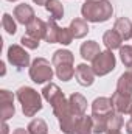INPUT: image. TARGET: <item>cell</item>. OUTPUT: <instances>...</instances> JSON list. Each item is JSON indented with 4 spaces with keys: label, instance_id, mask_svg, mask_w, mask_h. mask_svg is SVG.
Masks as SVG:
<instances>
[{
    "label": "cell",
    "instance_id": "6da1fadb",
    "mask_svg": "<svg viewBox=\"0 0 132 134\" xmlns=\"http://www.w3.org/2000/svg\"><path fill=\"white\" fill-rule=\"evenodd\" d=\"M81 14L87 22L101 24L112 17L113 6L110 0H87L81 6Z\"/></svg>",
    "mask_w": 132,
    "mask_h": 134
},
{
    "label": "cell",
    "instance_id": "7a4b0ae2",
    "mask_svg": "<svg viewBox=\"0 0 132 134\" xmlns=\"http://www.w3.org/2000/svg\"><path fill=\"white\" fill-rule=\"evenodd\" d=\"M51 108H53V114L56 115V119H58V122H59L61 131L64 134H71L73 130H75V126H76V123H78V120H79L81 117L71 109L68 98L62 97L61 100L56 101Z\"/></svg>",
    "mask_w": 132,
    "mask_h": 134
},
{
    "label": "cell",
    "instance_id": "3957f363",
    "mask_svg": "<svg viewBox=\"0 0 132 134\" xmlns=\"http://www.w3.org/2000/svg\"><path fill=\"white\" fill-rule=\"evenodd\" d=\"M75 56L70 50L65 48H61V50H56L53 53V58H51V64L55 67V73L59 80L62 81H70L73 76H75Z\"/></svg>",
    "mask_w": 132,
    "mask_h": 134
},
{
    "label": "cell",
    "instance_id": "277c9868",
    "mask_svg": "<svg viewBox=\"0 0 132 134\" xmlns=\"http://www.w3.org/2000/svg\"><path fill=\"white\" fill-rule=\"evenodd\" d=\"M16 97L19 103L22 104V112L25 117H34L40 109H42V97L40 94L30 87V86H22L17 89Z\"/></svg>",
    "mask_w": 132,
    "mask_h": 134
},
{
    "label": "cell",
    "instance_id": "5b68a950",
    "mask_svg": "<svg viewBox=\"0 0 132 134\" xmlns=\"http://www.w3.org/2000/svg\"><path fill=\"white\" fill-rule=\"evenodd\" d=\"M53 69L55 67H53V64H50L48 59L36 58L30 66V78L36 84H44L53 78V75H55Z\"/></svg>",
    "mask_w": 132,
    "mask_h": 134
},
{
    "label": "cell",
    "instance_id": "8992f818",
    "mask_svg": "<svg viewBox=\"0 0 132 134\" xmlns=\"http://www.w3.org/2000/svg\"><path fill=\"white\" fill-rule=\"evenodd\" d=\"M115 66H117V59H115V55L112 53V50L101 52L92 61V69L97 76H104V75L110 73L115 69Z\"/></svg>",
    "mask_w": 132,
    "mask_h": 134
},
{
    "label": "cell",
    "instance_id": "52a82bcc",
    "mask_svg": "<svg viewBox=\"0 0 132 134\" xmlns=\"http://www.w3.org/2000/svg\"><path fill=\"white\" fill-rule=\"evenodd\" d=\"M6 56H8L9 64L14 66L16 69H19V70H22L25 67H30V55L22 45H17V44L9 45L8 52H6Z\"/></svg>",
    "mask_w": 132,
    "mask_h": 134
},
{
    "label": "cell",
    "instance_id": "ba28073f",
    "mask_svg": "<svg viewBox=\"0 0 132 134\" xmlns=\"http://www.w3.org/2000/svg\"><path fill=\"white\" fill-rule=\"evenodd\" d=\"M0 114H2V122H8L16 114L14 95H13V92H9L6 89L0 91Z\"/></svg>",
    "mask_w": 132,
    "mask_h": 134
},
{
    "label": "cell",
    "instance_id": "9c48e42d",
    "mask_svg": "<svg viewBox=\"0 0 132 134\" xmlns=\"http://www.w3.org/2000/svg\"><path fill=\"white\" fill-rule=\"evenodd\" d=\"M112 104H113V111L120 112V114H129L132 112V95L121 94L118 91H115L110 97Z\"/></svg>",
    "mask_w": 132,
    "mask_h": 134
},
{
    "label": "cell",
    "instance_id": "30bf717a",
    "mask_svg": "<svg viewBox=\"0 0 132 134\" xmlns=\"http://www.w3.org/2000/svg\"><path fill=\"white\" fill-rule=\"evenodd\" d=\"M95 76L97 75H95L92 66H87V64L82 63V64H78V66L75 67V78H76L78 84H81L84 87L92 86L93 81H95Z\"/></svg>",
    "mask_w": 132,
    "mask_h": 134
},
{
    "label": "cell",
    "instance_id": "8fae6325",
    "mask_svg": "<svg viewBox=\"0 0 132 134\" xmlns=\"http://www.w3.org/2000/svg\"><path fill=\"white\" fill-rule=\"evenodd\" d=\"M113 112L112 100L107 97H98L92 103V115L93 117H109Z\"/></svg>",
    "mask_w": 132,
    "mask_h": 134
},
{
    "label": "cell",
    "instance_id": "7c38bea8",
    "mask_svg": "<svg viewBox=\"0 0 132 134\" xmlns=\"http://www.w3.org/2000/svg\"><path fill=\"white\" fill-rule=\"evenodd\" d=\"M13 14H14V19H16L19 24L25 25V27L36 17L33 6L28 5V3H20V5H17V6L14 8V13H13Z\"/></svg>",
    "mask_w": 132,
    "mask_h": 134
},
{
    "label": "cell",
    "instance_id": "4fadbf2b",
    "mask_svg": "<svg viewBox=\"0 0 132 134\" xmlns=\"http://www.w3.org/2000/svg\"><path fill=\"white\" fill-rule=\"evenodd\" d=\"M45 30H47V22H44L42 19H37V17H34L33 20L27 25V34L34 37V39H37V41L44 39Z\"/></svg>",
    "mask_w": 132,
    "mask_h": 134
},
{
    "label": "cell",
    "instance_id": "5bb4252c",
    "mask_svg": "<svg viewBox=\"0 0 132 134\" xmlns=\"http://www.w3.org/2000/svg\"><path fill=\"white\" fill-rule=\"evenodd\" d=\"M79 53H81L82 59H86V61H93L99 53H101V50H99V44L97 42V41H87V42H82V45H81V48H79Z\"/></svg>",
    "mask_w": 132,
    "mask_h": 134
},
{
    "label": "cell",
    "instance_id": "9a60e30c",
    "mask_svg": "<svg viewBox=\"0 0 132 134\" xmlns=\"http://www.w3.org/2000/svg\"><path fill=\"white\" fill-rule=\"evenodd\" d=\"M42 97L45 98V101H48V103L53 106L56 101L61 100V98L65 97V95H64V92L59 89L58 84H55V83H48V84L42 89Z\"/></svg>",
    "mask_w": 132,
    "mask_h": 134
},
{
    "label": "cell",
    "instance_id": "2e32d148",
    "mask_svg": "<svg viewBox=\"0 0 132 134\" xmlns=\"http://www.w3.org/2000/svg\"><path fill=\"white\" fill-rule=\"evenodd\" d=\"M68 28H70V31H71V34H73L75 39H82L84 36H87V33L90 31V30H89V24H87V20L82 19V17H76V19H73Z\"/></svg>",
    "mask_w": 132,
    "mask_h": 134
},
{
    "label": "cell",
    "instance_id": "e0dca14e",
    "mask_svg": "<svg viewBox=\"0 0 132 134\" xmlns=\"http://www.w3.org/2000/svg\"><path fill=\"white\" fill-rule=\"evenodd\" d=\"M113 30L121 36L123 41H129L132 39V22L128 17H120L115 20V25H113Z\"/></svg>",
    "mask_w": 132,
    "mask_h": 134
},
{
    "label": "cell",
    "instance_id": "ac0fdd59",
    "mask_svg": "<svg viewBox=\"0 0 132 134\" xmlns=\"http://www.w3.org/2000/svg\"><path fill=\"white\" fill-rule=\"evenodd\" d=\"M117 91L126 95H132V66L118 78L117 81Z\"/></svg>",
    "mask_w": 132,
    "mask_h": 134
},
{
    "label": "cell",
    "instance_id": "d6986e66",
    "mask_svg": "<svg viewBox=\"0 0 132 134\" xmlns=\"http://www.w3.org/2000/svg\"><path fill=\"white\" fill-rule=\"evenodd\" d=\"M68 101H70L71 109H73V111H75L79 117L86 115L87 100H86V97H84V95H81V94H78V92H73V94L68 97Z\"/></svg>",
    "mask_w": 132,
    "mask_h": 134
},
{
    "label": "cell",
    "instance_id": "ffe728a7",
    "mask_svg": "<svg viewBox=\"0 0 132 134\" xmlns=\"http://www.w3.org/2000/svg\"><path fill=\"white\" fill-rule=\"evenodd\" d=\"M103 42H104V45H106V48H107V50H115V48H118V50H120L123 39H121V36H120V34L112 28V30H107L106 33L103 34Z\"/></svg>",
    "mask_w": 132,
    "mask_h": 134
},
{
    "label": "cell",
    "instance_id": "44dd1931",
    "mask_svg": "<svg viewBox=\"0 0 132 134\" xmlns=\"http://www.w3.org/2000/svg\"><path fill=\"white\" fill-rule=\"evenodd\" d=\"M59 30H61V27L56 24V20L50 19V20L47 22V30H45V36H44L45 42H48V44H58Z\"/></svg>",
    "mask_w": 132,
    "mask_h": 134
},
{
    "label": "cell",
    "instance_id": "7402d4cb",
    "mask_svg": "<svg viewBox=\"0 0 132 134\" xmlns=\"http://www.w3.org/2000/svg\"><path fill=\"white\" fill-rule=\"evenodd\" d=\"M71 134H93L92 115H82L78 120V123H76V126H75V130H73Z\"/></svg>",
    "mask_w": 132,
    "mask_h": 134
},
{
    "label": "cell",
    "instance_id": "603a6c76",
    "mask_svg": "<svg viewBox=\"0 0 132 134\" xmlns=\"http://www.w3.org/2000/svg\"><path fill=\"white\" fill-rule=\"evenodd\" d=\"M45 9L50 13L53 20H59L64 17V6L59 0H48L45 5Z\"/></svg>",
    "mask_w": 132,
    "mask_h": 134
},
{
    "label": "cell",
    "instance_id": "cb8c5ba5",
    "mask_svg": "<svg viewBox=\"0 0 132 134\" xmlns=\"http://www.w3.org/2000/svg\"><path fill=\"white\" fill-rule=\"evenodd\" d=\"M30 134H48V125L44 119H33L28 126H27Z\"/></svg>",
    "mask_w": 132,
    "mask_h": 134
},
{
    "label": "cell",
    "instance_id": "d4e9b609",
    "mask_svg": "<svg viewBox=\"0 0 132 134\" xmlns=\"http://www.w3.org/2000/svg\"><path fill=\"white\" fill-rule=\"evenodd\" d=\"M124 125V120H123V114L120 112H112L109 117H107V133L109 131H120Z\"/></svg>",
    "mask_w": 132,
    "mask_h": 134
},
{
    "label": "cell",
    "instance_id": "484cf974",
    "mask_svg": "<svg viewBox=\"0 0 132 134\" xmlns=\"http://www.w3.org/2000/svg\"><path fill=\"white\" fill-rule=\"evenodd\" d=\"M2 27L8 34H16V31H17V24H16L14 17L8 13H5L2 17Z\"/></svg>",
    "mask_w": 132,
    "mask_h": 134
},
{
    "label": "cell",
    "instance_id": "4316f807",
    "mask_svg": "<svg viewBox=\"0 0 132 134\" xmlns=\"http://www.w3.org/2000/svg\"><path fill=\"white\" fill-rule=\"evenodd\" d=\"M120 59L126 67L132 66V45H121L120 47Z\"/></svg>",
    "mask_w": 132,
    "mask_h": 134
},
{
    "label": "cell",
    "instance_id": "83f0119b",
    "mask_svg": "<svg viewBox=\"0 0 132 134\" xmlns=\"http://www.w3.org/2000/svg\"><path fill=\"white\" fill-rule=\"evenodd\" d=\"M73 34L70 31V28H61L59 30V36H58V44L61 45H70L73 41Z\"/></svg>",
    "mask_w": 132,
    "mask_h": 134
},
{
    "label": "cell",
    "instance_id": "f1b7e54d",
    "mask_svg": "<svg viewBox=\"0 0 132 134\" xmlns=\"http://www.w3.org/2000/svg\"><path fill=\"white\" fill-rule=\"evenodd\" d=\"M20 42H22V45H25V47L30 48V50H36V48L39 47V41L34 39V37H31V36H28V34H23L22 39H20Z\"/></svg>",
    "mask_w": 132,
    "mask_h": 134
},
{
    "label": "cell",
    "instance_id": "f546056e",
    "mask_svg": "<svg viewBox=\"0 0 132 134\" xmlns=\"http://www.w3.org/2000/svg\"><path fill=\"white\" fill-rule=\"evenodd\" d=\"M126 133L128 134H132V117L126 122Z\"/></svg>",
    "mask_w": 132,
    "mask_h": 134
},
{
    "label": "cell",
    "instance_id": "4dcf8cb0",
    "mask_svg": "<svg viewBox=\"0 0 132 134\" xmlns=\"http://www.w3.org/2000/svg\"><path fill=\"white\" fill-rule=\"evenodd\" d=\"M8 133H9V126H8L6 122H3L2 123V134H8Z\"/></svg>",
    "mask_w": 132,
    "mask_h": 134
},
{
    "label": "cell",
    "instance_id": "1f68e13d",
    "mask_svg": "<svg viewBox=\"0 0 132 134\" xmlns=\"http://www.w3.org/2000/svg\"><path fill=\"white\" fill-rule=\"evenodd\" d=\"M13 134H30L28 133V130H23V128H17V130H14Z\"/></svg>",
    "mask_w": 132,
    "mask_h": 134
},
{
    "label": "cell",
    "instance_id": "d6a6232c",
    "mask_svg": "<svg viewBox=\"0 0 132 134\" xmlns=\"http://www.w3.org/2000/svg\"><path fill=\"white\" fill-rule=\"evenodd\" d=\"M33 2L36 3V5H40V6H45L48 0H33Z\"/></svg>",
    "mask_w": 132,
    "mask_h": 134
},
{
    "label": "cell",
    "instance_id": "836d02e7",
    "mask_svg": "<svg viewBox=\"0 0 132 134\" xmlns=\"http://www.w3.org/2000/svg\"><path fill=\"white\" fill-rule=\"evenodd\" d=\"M0 67H2V75H5V63H0Z\"/></svg>",
    "mask_w": 132,
    "mask_h": 134
},
{
    "label": "cell",
    "instance_id": "e575fe53",
    "mask_svg": "<svg viewBox=\"0 0 132 134\" xmlns=\"http://www.w3.org/2000/svg\"><path fill=\"white\" fill-rule=\"evenodd\" d=\"M106 134H121L120 131H109V133H106Z\"/></svg>",
    "mask_w": 132,
    "mask_h": 134
},
{
    "label": "cell",
    "instance_id": "d590c367",
    "mask_svg": "<svg viewBox=\"0 0 132 134\" xmlns=\"http://www.w3.org/2000/svg\"><path fill=\"white\" fill-rule=\"evenodd\" d=\"M8 2H17V0H8Z\"/></svg>",
    "mask_w": 132,
    "mask_h": 134
},
{
    "label": "cell",
    "instance_id": "8d00e7d4",
    "mask_svg": "<svg viewBox=\"0 0 132 134\" xmlns=\"http://www.w3.org/2000/svg\"><path fill=\"white\" fill-rule=\"evenodd\" d=\"M131 117H132V112H131Z\"/></svg>",
    "mask_w": 132,
    "mask_h": 134
},
{
    "label": "cell",
    "instance_id": "74e56055",
    "mask_svg": "<svg viewBox=\"0 0 132 134\" xmlns=\"http://www.w3.org/2000/svg\"><path fill=\"white\" fill-rule=\"evenodd\" d=\"M86 2H87V0H86Z\"/></svg>",
    "mask_w": 132,
    "mask_h": 134
}]
</instances>
